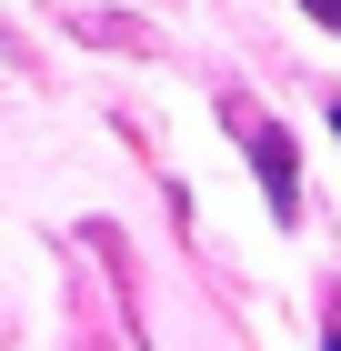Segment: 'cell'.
Segmentation results:
<instances>
[{
    "instance_id": "7a4b0ae2",
    "label": "cell",
    "mask_w": 341,
    "mask_h": 351,
    "mask_svg": "<svg viewBox=\"0 0 341 351\" xmlns=\"http://www.w3.org/2000/svg\"><path fill=\"white\" fill-rule=\"evenodd\" d=\"M301 10H311V21H321V30H341V0H301Z\"/></svg>"
},
{
    "instance_id": "3957f363",
    "label": "cell",
    "mask_w": 341,
    "mask_h": 351,
    "mask_svg": "<svg viewBox=\"0 0 341 351\" xmlns=\"http://www.w3.org/2000/svg\"><path fill=\"white\" fill-rule=\"evenodd\" d=\"M331 131H341V101H331Z\"/></svg>"
},
{
    "instance_id": "6da1fadb",
    "label": "cell",
    "mask_w": 341,
    "mask_h": 351,
    "mask_svg": "<svg viewBox=\"0 0 341 351\" xmlns=\"http://www.w3.org/2000/svg\"><path fill=\"white\" fill-rule=\"evenodd\" d=\"M251 161H261L271 201H281V211H291V201H301V161H291V151H281V131H251Z\"/></svg>"
}]
</instances>
